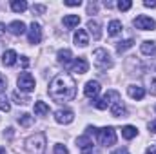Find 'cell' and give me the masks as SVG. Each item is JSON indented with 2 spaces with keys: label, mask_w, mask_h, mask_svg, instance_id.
<instances>
[{
  "label": "cell",
  "mask_w": 156,
  "mask_h": 154,
  "mask_svg": "<svg viewBox=\"0 0 156 154\" xmlns=\"http://www.w3.org/2000/svg\"><path fill=\"white\" fill-rule=\"evenodd\" d=\"M27 38H29V44H40L42 42V27L40 24L33 22L27 29Z\"/></svg>",
  "instance_id": "9"
},
{
  "label": "cell",
  "mask_w": 156,
  "mask_h": 154,
  "mask_svg": "<svg viewBox=\"0 0 156 154\" xmlns=\"http://www.w3.org/2000/svg\"><path fill=\"white\" fill-rule=\"evenodd\" d=\"M73 40H75V45H78V47H85V45L89 44L87 31H85V29H78L76 33H75V37H73Z\"/></svg>",
  "instance_id": "16"
},
{
  "label": "cell",
  "mask_w": 156,
  "mask_h": 154,
  "mask_svg": "<svg viewBox=\"0 0 156 154\" xmlns=\"http://www.w3.org/2000/svg\"><path fill=\"white\" fill-rule=\"evenodd\" d=\"M96 9H98V7H96V4H89V7H87L89 15H94V13H96Z\"/></svg>",
  "instance_id": "38"
},
{
  "label": "cell",
  "mask_w": 156,
  "mask_h": 154,
  "mask_svg": "<svg viewBox=\"0 0 156 154\" xmlns=\"http://www.w3.org/2000/svg\"><path fill=\"white\" fill-rule=\"evenodd\" d=\"M133 26L140 31H153L156 29V22L151 18V16H145V15H140L133 20Z\"/></svg>",
  "instance_id": "7"
},
{
  "label": "cell",
  "mask_w": 156,
  "mask_h": 154,
  "mask_svg": "<svg viewBox=\"0 0 156 154\" xmlns=\"http://www.w3.org/2000/svg\"><path fill=\"white\" fill-rule=\"evenodd\" d=\"M4 33H5V26H4V24H2V22H0V37H2V35H4Z\"/></svg>",
  "instance_id": "43"
},
{
  "label": "cell",
  "mask_w": 156,
  "mask_h": 154,
  "mask_svg": "<svg viewBox=\"0 0 156 154\" xmlns=\"http://www.w3.org/2000/svg\"><path fill=\"white\" fill-rule=\"evenodd\" d=\"M98 93H100V83L96 82V80H91V82H87L85 83V87H83V94L87 96V98H96L98 96Z\"/></svg>",
  "instance_id": "10"
},
{
  "label": "cell",
  "mask_w": 156,
  "mask_h": 154,
  "mask_svg": "<svg viewBox=\"0 0 156 154\" xmlns=\"http://www.w3.org/2000/svg\"><path fill=\"white\" fill-rule=\"evenodd\" d=\"M22 65H24V67H27V65H29V60H27V56H22Z\"/></svg>",
  "instance_id": "42"
},
{
  "label": "cell",
  "mask_w": 156,
  "mask_h": 154,
  "mask_svg": "<svg viewBox=\"0 0 156 154\" xmlns=\"http://www.w3.org/2000/svg\"><path fill=\"white\" fill-rule=\"evenodd\" d=\"M31 11H33V15H44V13H45V5H42V4H35V5L31 7Z\"/></svg>",
  "instance_id": "33"
},
{
  "label": "cell",
  "mask_w": 156,
  "mask_h": 154,
  "mask_svg": "<svg viewBox=\"0 0 156 154\" xmlns=\"http://www.w3.org/2000/svg\"><path fill=\"white\" fill-rule=\"evenodd\" d=\"M62 22H64V26H66L67 29H73V27H78V24H80V16H78V15H66Z\"/></svg>",
  "instance_id": "21"
},
{
  "label": "cell",
  "mask_w": 156,
  "mask_h": 154,
  "mask_svg": "<svg viewBox=\"0 0 156 154\" xmlns=\"http://www.w3.org/2000/svg\"><path fill=\"white\" fill-rule=\"evenodd\" d=\"M11 9H13L15 13H24V11L27 9V2H26V0H13V2H11Z\"/></svg>",
  "instance_id": "25"
},
{
  "label": "cell",
  "mask_w": 156,
  "mask_h": 154,
  "mask_svg": "<svg viewBox=\"0 0 156 154\" xmlns=\"http://www.w3.org/2000/svg\"><path fill=\"white\" fill-rule=\"evenodd\" d=\"M140 51H142L145 56H156V42H151V40L142 42Z\"/></svg>",
  "instance_id": "18"
},
{
  "label": "cell",
  "mask_w": 156,
  "mask_h": 154,
  "mask_svg": "<svg viewBox=\"0 0 156 154\" xmlns=\"http://www.w3.org/2000/svg\"><path fill=\"white\" fill-rule=\"evenodd\" d=\"M122 136L125 140H133V138L138 136V129L134 125H125V127H122Z\"/></svg>",
  "instance_id": "22"
},
{
  "label": "cell",
  "mask_w": 156,
  "mask_h": 154,
  "mask_svg": "<svg viewBox=\"0 0 156 154\" xmlns=\"http://www.w3.org/2000/svg\"><path fill=\"white\" fill-rule=\"evenodd\" d=\"M122 98H120V93L118 91H107L100 100H96L94 102V107L96 109H100V111H105V109H111V105H115L116 102H120Z\"/></svg>",
  "instance_id": "4"
},
{
  "label": "cell",
  "mask_w": 156,
  "mask_h": 154,
  "mask_svg": "<svg viewBox=\"0 0 156 154\" xmlns=\"http://www.w3.org/2000/svg\"><path fill=\"white\" fill-rule=\"evenodd\" d=\"M16 85H18V89L22 91V93H31V91H35V78L31 73H22L18 80H16Z\"/></svg>",
  "instance_id": "6"
},
{
  "label": "cell",
  "mask_w": 156,
  "mask_h": 154,
  "mask_svg": "<svg viewBox=\"0 0 156 154\" xmlns=\"http://www.w3.org/2000/svg\"><path fill=\"white\" fill-rule=\"evenodd\" d=\"M145 154H156V142H154V143H151V145L147 147Z\"/></svg>",
  "instance_id": "37"
},
{
  "label": "cell",
  "mask_w": 156,
  "mask_h": 154,
  "mask_svg": "<svg viewBox=\"0 0 156 154\" xmlns=\"http://www.w3.org/2000/svg\"><path fill=\"white\" fill-rule=\"evenodd\" d=\"M35 114L37 116L49 114V105H47L45 102H37V103H35Z\"/></svg>",
  "instance_id": "26"
},
{
  "label": "cell",
  "mask_w": 156,
  "mask_h": 154,
  "mask_svg": "<svg viewBox=\"0 0 156 154\" xmlns=\"http://www.w3.org/2000/svg\"><path fill=\"white\" fill-rule=\"evenodd\" d=\"M82 154H100V152H98V149H96L94 145H91V147L83 149V151H82Z\"/></svg>",
  "instance_id": "35"
},
{
  "label": "cell",
  "mask_w": 156,
  "mask_h": 154,
  "mask_svg": "<svg viewBox=\"0 0 156 154\" xmlns=\"http://www.w3.org/2000/svg\"><path fill=\"white\" fill-rule=\"evenodd\" d=\"M18 123H20L22 127H31V123H33V116L27 114V113H24V114L18 116Z\"/></svg>",
  "instance_id": "28"
},
{
  "label": "cell",
  "mask_w": 156,
  "mask_h": 154,
  "mask_svg": "<svg viewBox=\"0 0 156 154\" xmlns=\"http://www.w3.org/2000/svg\"><path fill=\"white\" fill-rule=\"evenodd\" d=\"M96 136H98V142L105 147H111L116 143V132L113 127H104V129H98L96 131Z\"/></svg>",
  "instance_id": "5"
},
{
  "label": "cell",
  "mask_w": 156,
  "mask_h": 154,
  "mask_svg": "<svg viewBox=\"0 0 156 154\" xmlns=\"http://www.w3.org/2000/svg\"><path fill=\"white\" fill-rule=\"evenodd\" d=\"M71 71L73 73H78V75H83V73H87L89 71V62L85 60V58H75V62L71 64Z\"/></svg>",
  "instance_id": "11"
},
{
  "label": "cell",
  "mask_w": 156,
  "mask_h": 154,
  "mask_svg": "<svg viewBox=\"0 0 156 154\" xmlns=\"http://www.w3.org/2000/svg\"><path fill=\"white\" fill-rule=\"evenodd\" d=\"M5 89H7V78L4 75H0V94L5 93Z\"/></svg>",
  "instance_id": "34"
},
{
  "label": "cell",
  "mask_w": 156,
  "mask_h": 154,
  "mask_svg": "<svg viewBox=\"0 0 156 154\" xmlns=\"http://www.w3.org/2000/svg\"><path fill=\"white\" fill-rule=\"evenodd\" d=\"M45 134L44 132H37L33 136H29L26 140V152L27 154H44L45 152Z\"/></svg>",
  "instance_id": "2"
},
{
  "label": "cell",
  "mask_w": 156,
  "mask_h": 154,
  "mask_svg": "<svg viewBox=\"0 0 156 154\" xmlns=\"http://www.w3.org/2000/svg\"><path fill=\"white\" fill-rule=\"evenodd\" d=\"M147 127H149V131H151V132H154V134H156V120H154V121H151Z\"/></svg>",
  "instance_id": "41"
},
{
  "label": "cell",
  "mask_w": 156,
  "mask_h": 154,
  "mask_svg": "<svg viewBox=\"0 0 156 154\" xmlns=\"http://www.w3.org/2000/svg\"><path fill=\"white\" fill-rule=\"evenodd\" d=\"M127 94H129L133 100H144L145 89L140 87V85H129V87H127Z\"/></svg>",
  "instance_id": "15"
},
{
  "label": "cell",
  "mask_w": 156,
  "mask_h": 154,
  "mask_svg": "<svg viewBox=\"0 0 156 154\" xmlns=\"http://www.w3.org/2000/svg\"><path fill=\"white\" fill-rule=\"evenodd\" d=\"M47 91L55 102H71L76 96V83H75L71 75L62 73V75H56L51 80Z\"/></svg>",
  "instance_id": "1"
},
{
  "label": "cell",
  "mask_w": 156,
  "mask_h": 154,
  "mask_svg": "<svg viewBox=\"0 0 156 154\" xmlns=\"http://www.w3.org/2000/svg\"><path fill=\"white\" fill-rule=\"evenodd\" d=\"M93 62H94V65H96L100 71H105V69H111V67H113V58H111V54L107 53V49H104V47L94 49V53H93Z\"/></svg>",
  "instance_id": "3"
},
{
  "label": "cell",
  "mask_w": 156,
  "mask_h": 154,
  "mask_svg": "<svg viewBox=\"0 0 156 154\" xmlns=\"http://www.w3.org/2000/svg\"><path fill=\"white\" fill-rule=\"evenodd\" d=\"M16 51H13V49H9V51H5L4 54H2V64L5 65V67H13L15 64H16Z\"/></svg>",
  "instance_id": "17"
},
{
  "label": "cell",
  "mask_w": 156,
  "mask_h": 154,
  "mask_svg": "<svg viewBox=\"0 0 156 154\" xmlns=\"http://www.w3.org/2000/svg\"><path fill=\"white\" fill-rule=\"evenodd\" d=\"M0 154H5V149L4 147H0Z\"/></svg>",
  "instance_id": "44"
},
{
  "label": "cell",
  "mask_w": 156,
  "mask_h": 154,
  "mask_svg": "<svg viewBox=\"0 0 156 154\" xmlns=\"http://www.w3.org/2000/svg\"><path fill=\"white\" fill-rule=\"evenodd\" d=\"M144 80H145L147 91H149V93H151L153 96H156V69H151L149 73H145Z\"/></svg>",
  "instance_id": "12"
},
{
  "label": "cell",
  "mask_w": 156,
  "mask_h": 154,
  "mask_svg": "<svg viewBox=\"0 0 156 154\" xmlns=\"http://www.w3.org/2000/svg\"><path fill=\"white\" fill-rule=\"evenodd\" d=\"M55 120L58 123H62V125H67V123H71L75 120V113L71 109H58L55 113Z\"/></svg>",
  "instance_id": "8"
},
{
  "label": "cell",
  "mask_w": 156,
  "mask_h": 154,
  "mask_svg": "<svg viewBox=\"0 0 156 154\" xmlns=\"http://www.w3.org/2000/svg\"><path fill=\"white\" fill-rule=\"evenodd\" d=\"M122 22L120 20H111L109 22V26H107V33L111 35V37H116V35H120L122 33Z\"/></svg>",
  "instance_id": "23"
},
{
  "label": "cell",
  "mask_w": 156,
  "mask_h": 154,
  "mask_svg": "<svg viewBox=\"0 0 156 154\" xmlns=\"http://www.w3.org/2000/svg\"><path fill=\"white\" fill-rule=\"evenodd\" d=\"M87 29H89V33L93 35V38L94 40H100V37H102V29H100V22L98 20H89L87 22Z\"/></svg>",
  "instance_id": "19"
},
{
  "label": "cell",
  "mask_w": 156,
  "mask_h": 154,
  "mask_svg": "<svg viewBox=\"0 0 156 154\" xmlns=\"http://www.w3.org/2000/svg\"><path fill=\"white\" fill-rule=\"evenodd\" d=\"M13 100H15V103H18V105H27V103H29V98L24 96V94H20L18 91L13 93Z\"/></svg>",
  "instance_id": "29"
},
{
  "label": "cell",
  "mask_w": 156,
  "mask_h": 154,
  "mask_svg": "<svg viewBox=\"0 0 156 154\" xmlns=\"http://www.w3.org/2000/svg\"><path fill=\"white\" fill-rule=\"evenodd\" d=\"M56 60H58V64H62L64 67H71L73 54H71V51H69V49H60V51L56 53Z\"/></svg>",
  "instance_id": "14"
},
{
  "label": "cell",
  "mask_w": 156,
  "mask_h": 154,
  "mask_svg": "<svg viewBox=\"0 0 156 154\" xmlns=\"http://www.w3.org/2000/svg\"><path fill=\"white\" fill-rule=\"evenodd\" d=\"M144 5H145V7H156V2L154 0H145Z\"/></svg>",
  "instance_id": "40"
},
{
  "label": "cell",
  "mask_w": 156,
  "mask_h": 154,
  "mask_svg": "<svg viewBox=\"0 0 156 154\" xmlns=\"http://www.w3.org/2000/svg\"><path fill=\"white\" fill-rule=\"evenodd\" d=\"M53 152H55V154H69V151H67V147H66V145L56 143V145L53 147Z\"/></svg>",
  "instance_id": "32"
},
{
  "label": "cell",
  "mask_w": 156,
  "mask_h": 154,
  "mask_svg": "<svg viewBox=\"0 0 156 154\" xmlns=\"http://www.w3.org/2000/svg\"><path fill=\"white\" fill-rule=\"evenodd\" d=\"M7 31H9L11 35H15V37H20V35H24L27 29H26V24H24L22 20H13V22L7 26Z\"/></svg>",
  "instance_id": "13"
},
{
  "label": "cell",
  "mask_w": 156,
  "mask_h": 154,
  "mask_svg": "<svg viewBox=\"0 0 156 154\" xmlns=\"http://www.w3.org/2000/svg\"><path fill=\"white\" fill-rule=\"evenodd\" d=\"M113 154H131L125 147H120V149H116V151H113Z\"/></svg>",
  "instance_id": "39"
},
{
  "label": "cell",
  "mask_w": 156,
  "mask_h": 154,
  "mask_svg": "<svg viewBox=\"0 0 156 154\" xmlns=\"http://www.w3.org/2000/svg\"><path fill=\"white\" fill-rule=\"evenodd\" d=\"M76 145L80 147V151H83V149H87V147H91V145H94V143H93V140H91L89 134H83V136H80L76 140Z\"/></svg>",
  "instance_id": "24"
},
{
  "label": "cell",
  "mask_w": 156,
  "mask_h": 154,
  "mask_svg": "<svg viewBox=\"0 0 156 154\" xmlns=\"http://www.w3.org/2000/svg\"><path fill=\"white\" fill-rule=\"evenodd\" d=\"M0 111L2 113H9L11 111V103L7 102V98H0Z\"/></svg>",
  "instance_id": "30"
},
{
  "label": "cell",
  "mask_w": 156,
  "mask_h": 154,
  "mask_svg": "<svg viewBox=\"0 0 156 154\" xmlns=\"http://www.w3.org/2000/svg\"><path fill=\"white\" fill-rule=\"evenodd\" d=\"M116 5H118V9H120V11H129L133 4H131V0H120Z\"/></svg>",
  "instance_id": "31"
},
{
  "label": "cell",
  "mask_w": 156,
  "mask_h": 154,
  "mask_svg": "<svg viewBox=\"0 0 156 154\" xmlns=\"http://www.w3.org/2000/svg\"><path fill=\"white\" fill-rule=\"evenodd\" d=\"M134 45V40H123V42H118L116 44V51L118 53H123V51H127V49H131Z\"/></svg>",
  "instance_id": "27"
},
{
  "label": "cell",
  "mask_w": 156,
  "mask_h": 154,
  "mask_svg": "<svg viewBox=\"0 0 156 154\" xmlns=\"http://www.w3.org/2000/svg\"><path fill=\"white\" fill-rule=\"evenodd\" d=\"M64 4H66V5H69V7H76V5L82 4V2H80V0H66Z\"/></svg>",
  "instance_id": "36"
},
{
  "label": "cell",
  "mask_w": 156,
  "mask_h": 154,
  "mask_svg": "<svg viewBox=\"0 0 156 154\" xmlns=\"http://www.w3.org/2000/svg\"><path fill=\"white\" fill-rule=\"evenodd\" d=\"M111 114L115 116V118H123V116H127V107L122 103V100L116 102L115 105H111Z\"/></svg>",
  "instance_id": "20"
}]
</instances>
